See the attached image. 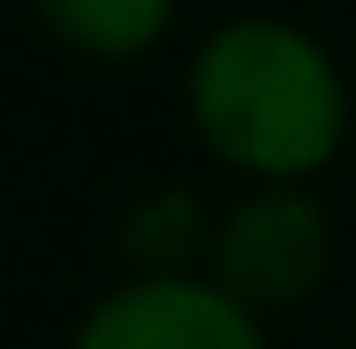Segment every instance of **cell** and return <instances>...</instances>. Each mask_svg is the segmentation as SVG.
<instances>
[{"label": "cell", "mask_w": 356, "mask_h": 349, "mask_svg": "<svg viewBox=\"0 0 356 349\" xmlns=\"http://www.w3.org/2000/svg\"><path fill=\"white\" fill-rule=\"evenodd\" d=\"M192 124L233 172L295 185L343 151L350 96L329 48L288 21H226L192 55Z\"/></svg>", "instance_id": "1"}, {"label": "cell", "mask_w": 356, "mask_h": 349, "mask_svg": "<svg viewBox=\"0 0 356 349\" xmlns=\"http://www.w3.org/2000/svg\"><path fill=\"white\" fill-rule=\"evenodd\" d=\"M329 274V219L295 185H261L213 233V281L254 308L309 302Z\"/></svg>", "instance_id": "2"}, {"label": "cell", "mask_w": 356, "mask_h": 349, "mask_svg": "<svg viewBox=\"0 0 356 349\" xmlns=\"http://www.w3.org/2000/svg\"><path fill=\"white\" fill-rule=\"evenodd\" d=\"M69 349H267L261 315L213 274H137L76 322Z\"/></svg>", "instance_id": "3"}, {"label": "cell", "mask_w": 356, "mask_h": 349, "mask_svg": "<svg viewBox=\"0 0 356 349\" xmlns=\"http://www.w3.org/2000/svg\"><path fill=\"white\" fill-rule=\"evenodd\" d=\"M35 7L69 48L124 62V55H144V48L165 42L178 0H35Z\"/></svg>", "instance_id": "4"}]
</instances>
